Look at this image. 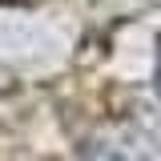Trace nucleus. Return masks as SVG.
Returning <instances> with one entry per match:
<instances>
[{
  "mask_svg": "<svg viewBox=\"0 0 161 161\" xmlns=\"http://www.w3.org/2000/svg\"><path fill=\"white\" fill-rule=\"evenodd\" d=\"M157 93H161V64H157Z\"/></svg>",
  "mask_w": 161,
  "mask_h": 161,
  "instance_id": "1",
  "label": "nucleus"
}]
</instances>
